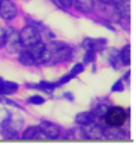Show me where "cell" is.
I'll list each match as a JSON object with an SVG mask.
<instances>
[{
    "instance_id": "8fae6325",
    "label": "cell",
    "mask_w": 136,
    "mask_h": 145,
    "mask_svg": "<svg viewBox=\"0 0 136 145\" xmlns=\"http://www.w3.org/2000/svg\"><path fill=\"white\" fill-rule=\"evenodd\" d=\"M18 54H19L18 56V61L23 65V66H33V65L37 64V60H35L34 56L27 48L24 50V51L21 50Z\"/></svg>"
},
{
    "instance_id": "ac0fdd59",
    "label": "cell",
    "mask_w": 136,
    "mask_h": 145,
    "mask_svg": "<svg viewBox=\"0 0 136 145\" xmlns=\"http://www.w3.org/2000/svg\"><path fill=\"white\" fill-rule=\"evenodd\" d=\"M38 86H39V90L41 91H45L47 93H52L55 91V89L58 88V85L56 83H51V82H46V80H40L38 83Z\"/></svg>"
},
{
    "instance_id": "d6a6232c",
    "label": "cell",
    "mask_w": 136,
    "mask_h": 145,
    "mask_svg": "<svg viewBox=\"0 0 136 145\" xmlns=\"http://www.w3.org/2000/svg\"><path fill=\"white\" fill-rule=\"evenodd\" d=\"M0 3H1V0H0Z\"/></svg>"
},
{
    "instance_id": "e0dca14e",
    "label": "cell",
    "mask_w": 136,
    "mask_h": 145,
    "mask_svg": "<svg viewBox=\"0 0 136 145\" xmlns=\"http://www.w3.org/2000/svg\"><path fill=\"white\" fill-rule=\"evenodd\" d=\"M130 45L127 44L125 46H123V48L120 51L118 54H120V60L122 65H130L131 61V58H130Z\"/></svg>"
},
{
    "instance_id": "4316f807",
    "label": "cell",
    "mask_w": 136,
    "mask_h": 145,
    "mask_svg": "<svg viewBox=\"0 0 136 145\" xmlns=\"http://www.w3.org/2000/svg\"><path fill=\"white\" fill-rule=\"evenodd\" d=\"M64 98H66V99L70 100V101L75 100V96H74L71 92H65V93H64Z\"/></svg>"
},
{
    "instance_id": "d4e9b609",
    "label": "cell",
    "mask_w": 136,
    "mask_h": 145,
    "mask_svg": "<svg viewBox=\"0 0 136 145\" xmlns=\"http://www.w3.org/2000/svg\"><path fill=\"white\" fill-rule=\"evenodd\" d=\"M4 84L6 85V88L9 89L12 93H16L18 90H19V85L14 82H11V80H4Z\"/></svg>"
},
{
    "instance_id": "484cf974",
    "label": "cell",
    "mask_w": 136,
    "mask_h": 145,
    "mask_svg": "<svg viewBox=\"0 0 136 145\" xmlns=\"http://www.w3.org/2000/svg\"><path fill=\"white\" fill-rule=\"evenodd\" d=\"M5 38H6V30L0 25V45H4Z\"/></svg>"
},
{
    "instance_id": "ba28073f",
    "label": "cell",
    "mask_w": 136,
    "mask_h": 145,
    "mask_svg": "<svg viewBox=\"0 0 136 145\" xmlns=\"http://www.w3.org/2000/svg\"><path fill=\"white\" fill-rule=\"evenodd\" d=\"M118 52H120V51L116 50L115 47H108V48L104 47V48L101 51V53H102V56L104 57V59L108 61V64L110 65L112 69H115V70H117V69L121 67V65H120L121 60H120V54H118Z\"/></svg>"
},
{
    "instance_id": "6da1fadb",
    "label": "cell",
    "mask_w": 136,
    "mask_h": 145,
    "mask_svg": "<svg viewBox=\"0 0 136 145\" xmlns=\"http://www.w3.org/2000/svg\"><path fill=\"white\" fill-rule=\"evenodd\" d=\"M128 119V113L122 106H109L104 117V123L106 126H121L122 127Z\"/></svg>"
},
{
    "instance_id": "4dcf8cb0",
    "label": "cell",
    "mask_w": 136,
    "mask_h": 145,
    "mask_svg": "<svg viewBox=\"0 0 136 145\" xmlns=\"http://www.w3.org/2000/svg\"><path fill=\"white\" fill-rule=\"evenodd\" d=\"M91 71H92V73H95L96 72V66H95V64L92 63V67H91Z\"/></svg>"
},
{
    "instance_id": "5b68a950",
    "label": "cell",
    "mask_w": 136,
    "mask_h": 145,
    "mask_svg": "<svg viewBox=\"0 0 136 145\" xmlns=\"http://www.w3.org/2000/svg\"><path fill=\"white\" fill-rule=\"evenodd\" d=\"M18 16V8L11 0H1L0 3V18L4 20H12Z\"/></svg>"
},
{
    "instance_id": "83f0119b",
    "label": "cell",
    "mask_w": 136,
    "mask_h": 145,
    "mask_svg": "<svg viewBox=\"0 0 136 145\" xmlns=\"http://www.w3.org/2000/svg\"><path fill=\"white\" fill-rule=\"evenodd\" d=\"M104 26H105L106 28H109V30H110V31H112V32H115V31H116V28L114 27L110 23H106V21H105V23H104Z\"/></svg>"
},
{
    "instance_id": "277c9868",
    "label": "cell",
    "mask_w": 136,
    "mask_h": 145,
    "mask_svg": "<svg viewBox=\"0 0 136 145\" xmlns=\"http://www.w3.org/2000/svg\"><path fill=\"white\" fill-rule=\"evenodd\" d=\"M72 53H74L72 48L69 45L64 44L63 46H60L59 48H57L51 53V58H50L49 64H59L63 61H66L72 57Z\"/></svg>"
},
{
    "instance_id": "1f68e13d",
    "label": "cell",
    "mask_w": 136,
    "mask_h": 145,
    "mask_svg": "<svg viewBox=\"0 0 136 145\" xmlns=\"http://www.w3.org/2000/svg\"><path fill=\"white\" fill-rule=\"evenodd\" d=\"M98 1H101V3H104V4H106V3H110L111 0H98Z\"/></svg>"
},
{
    "instance_id": "7c38bea8",
    "label": "cell",
    "mask_w": 136,
    "mask_h": 145,
    "mask_svg": "<svg viewBox=\"0 0 136 145\" xmlns=\"http://www.w3.org/2000/svg\"><path fill=\"white\" fill-rule=\"evenodd\" d=\"M96 119L94 117V114L91 113V111H84V112H79L76 114L75 117V121L77 123L79 126H87L91 123H94Z\"/></svg>"
},
{
    "instance_id": "9c48e42d",
    "label": "cell",
    "mask_w": 136,
    "mask_h": 145,
    "mask_svg": "<svg viewBox=\"0 0 136 145\" xmlns=\"http://www.w3.org/2000/svg\"><path fill=\"white\" fill-rule=\"evenodd\" d=\"M106 40L105 38H98V39H92V38H87L84 39L82 42V46L85 50H89V51H94V52H101V51L105 47Z\"/></svg>"
},
{
    "instance_id": "7402d4cb",
    "label": "cell",
    "mask_w": 136,
    "mask_h": 145,
    "mask_svg": "<svg viewBox=\"0 0 136 145\" xmlns=\"http://www.w3.org/2000/svg\"><path fill=\"white\" fill-rule=\"evenodd\" d=\"M74 1L75 0H57L56 5L63 10H66V8H70V7L74 6Z\"/></svg>"
},
{
    "instance_id": "cb8c5ba5",
    "label": "cell",
    "mask_w": 136,
    "mask_h": 145,
    "mask_svg": "<svg viewBox=\"0 0 136 145\" xmlns=\"http://www.w3.org/2000/svg\"><path fill=\"white\" fill-rule=\"evenodd\" d=\"M76 76H74L72 73H70V72H69V73H66V74H64L60 79H59V80L58 82H57L56 84L57 85H58V86H60V85H64V84H66V83H69L70 80H71V79H74Z\"/></svg>"
},
{
    "instance_id": "f546056e",
    "label": "cell",
    "mask_w": 136,
    "mask_h": 145,
    "mask_svg": "<svg viewBox=\"0 0 136 145\" xmlns=\"http://www.w3.org/2000/svg\"><path fill=\"white\" fill-rule=\"evenodd\" d=\"M129 77H130V71H128V73L127 74H124V79H125V80H129Z\"/></svg>"
},
{
    "instance_id": "52a82bcc",
    "label": "cell",
    "mask_w": 136,
    "mask_h": 145,
    "mask_svg": "<svg viewBox=\"0 0 136 145\" xmlns=\"http://www.w3.org/2000/svg\"><path fill=\"white\" fill-rule=\"evenodd\" d=\"M83 127H84L83 132H84L85 138L94 139V140L104 138V126L97 124L96 120L94 123H91V124L87 125V126H83Z\"/></svg>"
},
{
    "instance_id": "4fadbf2b",
    "label": "cell",
    "mask_w": 136,
    "mask_h": 145,
    "mask_svg": "<svg viewBox=\"0 0 136 145\" xmlns=\"http://www.w3.org/2000/svg\"><path fill=\"white\" fill-rule=\"evenodd\" d=\"M74 6L76 7L77 11H79L82 13H90L94 10L95 4H94V0H75Z\"/></svg>"
},
{
    "instance_id": "44dd1931",
    "label": "cell",
    "mask_w": 136,
    "mask_h": 145,
    "mask_svg": "<svg viewBox=\"0 0 136 145\" xmlns=\"http://www.w3.org/2000/svg\"><path fill=\"white\" fill-rule=\"evenodd\" d=\"M84 70H85V67H84V64L83 63H76L74 66H72V69L70 70V73H72L74 76H78V74L83 73Z\"/></svg>"
},
{
    "instance_id": "ffe728a7",
    "label": "cell",
    "mask_w": 136,
    "mask_h": 145,
    "mask_svg": "<svg viewBox=\"0 0 136 145\" xmlns=\"http://www.w3.org/2000/svg\"><path fill=\"white\" fill-rule=\"evenodd\" d=\"M27 103L32 105H43L45 103V98L39 95H33L27 98Z\"/></svg>"
},
{
    "instance_id": "2e32d148",
    "label": "cell",
    "mask_w": 136,
    "mask_h": 145,
    "mask_svg": "<svg viewBox=\"0 0 136 145\" xmlns=\"http://www.w3.org/2000/svg\"><path fill=\"white\" fill-rule=\"evenodd\" d=\"M0 135H1L4 139H16V138H18V130L14 129L11 125L1 126V129H0Z\"/></svg>"
},
{
    "instance_id": "d6986e66",
    "label": "cell",
    "mask_w": 136,
    "mask_h": 145,
    "mask_svg": "<svg viewBox=\"0 0 136 145\" xmlns=\"http://www.w3.org/2000/svg\"><path fill=\"white\" fill-rule=\"evenodd\" d=\"M96 60V52H94V51H89V50H85V54L83 57V64H92L95 63Z\"/></svg>"
},
{
    "instance_id": "f1b7e54d",
    "label": "cell",
    "mask_w": 136,
    "mask_h": 145,
    "mask_svg": "<svg viewBox=\"0 0 136 145\" xmlns=\"http://www.w3.org/2000/svg\"><path fill=\"white\" fill-rule=\"evenodd\" d=\"M114 3V5H117V4H122V3H127V1H130V0H111Z\"/></svg>"
},
{
    "instance_id": "9a60e30c",
    "label": "cell",
    "mask_w": 136,
    "mask_h": 145,
    "mask_svg": "<svg viewBox=\"0 0 136 145\" xmlns=\"http://www.w3.org/2000/svg\"><path fill=\"white\" fill-rule=\"evenodd\" d=\"M108 108H109V106H108L106 103H98L97 105H95L94 107H92L91 113L94 114L95 119L103 120L104 117H105V114H106V111H108Z\"/></svg>"
},
{
    "instance_id": "5bb4252c",
    "label": "cell",
    "mask_w": 136,
    "mask_h": 145,
    "mask_svg": "<svg viewBox=\"0 0 136 145\" xmlns=\"http://www.w3.org/2000/svg\"><path fill=\"white\" fill-rule=\"evenodd\" d=\"M39 135H40L39 125H31V126H27L23 131L21 138L24 140H32V139H37Z\"/></svg>"
},
{
    "instance_id": "8992f818",
    "label": "cell",
    "mask_w": 136,
    "mask_h": 145,
    "mask_svg": "<svg viewBox=\"0 0 136 145\" xmlns=\"http://www.w3.org/2000/svg\"><path fill=\"white\" fill-rule=\"evenodd\" d=\"M39 130L43 136L51 139H56L60 136V127L49 120H41V123L39 124Z\"/></svg>"
},
{
    "instance_id": "603a6c76",
    "label": "cell",
    "mask_w": 136,
    "mask_h": 145,
    "mask_svg": "<svg viewBox=\"0 0 136 145\" xmlns=\"http://www.w3.org/2000/svg\"><path fill=\"white\" fill-rule=\"evenodd\" d=\"M124 91V84L122 79H118L114 83V85L111 86V92H123Z\"/></svg>"
},
{
    "instance_id": "30bf717a",
    "label": "cell",
    "mask_w": 136,
    "mask_h": 145,
    "mask_svg": "<svg viewBox=\"0 0 136 145\" xmlns=\"http://www.w3.org/2000/svg\"><path fill=\"white\" fill-rule=\"evenodd\" d=\"M104 138L106 139H112V140H120V139H125L127 133L121 126H104Z\"/></svg>"
},
{
    "instance_id": "3957f363",
    "label": "cell",
    "mask_w": 136,
    "mask_h": 145,
    "mask_svg": "<svg viewBox=\"0 0 136 145\" xmlns=\"http://www.w3.org/2000/svg\"><path fill=\"white\" fill-rule=\"evenodd\" d=\"M19 34H20L21 44L26 48H30L31 46L37 44V42L43 41L38 30L31 25H26L25 27H23V30L19 32Z\"/></svg>"
},
{
    "instance_id": "7a4b0ae2",
    "label": "cell",
    "mask_w": 136,
    "mask_h": 145,
    "mask_svg": "<svg viewBox=\"0 0 136 145\" xmlns=\"http://www.w3.org/2000/svg\"><path fill=\"white\" fill-rule=\"evenodd\" d=\"M5 48L11 54H18L23 50V44L20 40L19 32L13 27H9L6 30V38H5Z\"/></svg>"
}]
</instances>
